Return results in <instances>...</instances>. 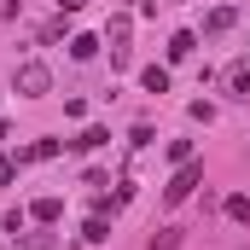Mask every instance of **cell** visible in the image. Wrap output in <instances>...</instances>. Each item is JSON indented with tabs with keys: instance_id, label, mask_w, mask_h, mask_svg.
<instances>
[{
	"instance_id": "obj_12",
	"label": "cell",
	"mask_w": 250,
	"mask_h": 250,
	"mask_svg": "<svg viewBox=\"0 0 250 250\" xmlns=\"http://www.w3.org/2000/svg\"><path fill=\"white\" fill-rule=\"evenodd\" d=\"M105 140H111L105 128H87V134H82V140H70V146H76V151H93V146H105Z\"/></svg>"
},
{
	"instance_id": "obj_11",
	"label": "cell",
	"mask_w": 250,
	"mask_h": 250,
	"mask_svg": "<svg viewBox=\"0 0 250 250\" xmlns=\"http://www.w3.org/2000/svg\"><path fill=\"white\" fill-rule=\"evenodd\" d=\"M227 215H233V221H245V227H250V192H239V198H227Z\"/></svg>"
},
{
	"instance_id": "obj_8",
	"label": "cell",
	"mask_w": 250,
	"mask_h": 250,
	"mask_svg": "<svg viewBox=\"0 0 250 250\" xmlns=\"http://www.w3.org/2000/svg\"><path fill=\"white\" fill-rule=\"evenodd\" d=\"M181 239H187L181 227H163V233H157V239H151V245H146V250H181Z\"/></svg>"
},
{
	"instance_id": "obj_14",
	"label": "cell",
	"mask_w": 250,
	"mask_h": 250,
	"mask_svg": "<svg viewBox=\"0 0 250 250\" xmlns=\"http://www.w3.org/2000/svg\"><path fill=\"white\" fill-rule=\"evenodd\" d=\"M12 175H18V163H12V157H0V187H6Z\"/></svg>"
},
{
	"instance_id": "obj_3",
	"label": "cell",
	"mask_w": 250,
	"mask_h": 250,
	"mask_svg": "<svg viewBox=\"0 0 250 250\" xmlns=\"http://www.w3.org/2000/svg\"><path fill=\"white\" fill-rule=\"evenodd\" d=\"M233 23H239V12H233V6H215V12L204 18V35H227Z\"/></svg>"
},
{
	"instance_id": "obj_6",
	"label": "cell",
	"mask_w": 250,
	"mask_h": 250,
	"mask_svg": "<svg viewBox=\"0 0 250 250\" xmlns=\"http://www.w3.org/2000/svg\"><path fill=\"white\" fill-rule=\"evenodd\" d=\"M227 87H233V99H250V64H233Z\"/></svg>"
},
{
	"instance_id": "obj_7",
	"label": "cell",
	"mask_w": 250,
	"mask_h": 250,
	"mask_svg": "<svg viewBox=\"0 0 250 250\" xmlns=\"http://www.w3.org/2000/svg\"><path fill=\"white\" fill-rule=\"evenodd\" d=\"M192 47H198V35H187V29H181V35L169 41V59H175V64H181V59H192Z\"/></svg>"
},
{
	"instance_id": "obj_5",
	"label": "cell",
	"mask_w": 250,
	"mask_h": 250,
	"mask_svg": "<svg viewBox=\"0 0 250 250\" xmlns=\"http://www.w3.org/2000/svg\"><path fill=\"white\" fill-rule=\"evenodd\" d=\"M29 215H35V221H59L64 204H59V198H35V204H29Z\"/></svg>"
},
{
	"instance_id": "obj_15",
	"label": "cell",
	"mask_w": 250,
	"mask_h": 250,
	"mask_svg": "<svg viewBox=\"0 0 250 250\" xmlns=\"http://www.w3.org/2000/svg\"><path fill=\"white\" fill-rule=\"evenodd\" d=\"M82 6H87V0H64V12H82Z\"/></svg>"
},
{
	"instance_id": "obj_10",
	"label": "cell",
	"mask_w": 250,
	"mask_h": 250,
	"mask_svg": "<svg viewBox=\"0 0 250 250\" xmlns=\"http://www.w3.org/2000/svg\"><path fill=\"white\" fill-rule=\"evenodd\" d=\"M146 93H169V70H163V64L146 70Z\"/></svg>"
},
{
	"instance_id": "obj_2",
	"label": "cell",
	"mask_w": 250,
	"mask_h": 250,
	"mask_svg": "<svg viewBox=\"0 0 250 250\" xmlns=\"http://www.w3.org/2000/svg\"><path fill=\"white\" fill-rule=\"evenodd\" d=\"M204 181V163H181L175 169V181L163 187V204H181V198H192V187Z\"/></svg>"
},
{
	"instance_id": "obj_13",
	"label": "cell",
	"mask_w": 250,
	"mask_h": 250,
	"mask_svg": "<svg viewBox=\"0 0 250 250\" xmlns=\"http://www.w3.org/2000/svg\"><path fill=\"white\" fill-rule=\"evenodd\" d=\"M82 239H87V245H105V239H111V227H105V221H87V233H82Z\"/></svg>"
},
{
	"instance_id": "obj_1",
	"label": "cell",
	"mask_w": 250,
	"mask_h": 250,
	"mask_svg": "<svg viewBox=\"0 0 250 250\" xmlns=\"http://www.w3.org/2000/svg\"><path fill=\"white\" fill-rule=\"evenodd\" d=\"M47 87H53V70H47V64H41V59L18 64V93H23V99H41Z\"/></svg>"
},
{
	"instance_id": "obj_4",
	"label": "cell",
	"mask_w": 250,
	"mask_h": 250,
	"mask_svg": "<svg viewBox=\"0 0 250 250\" xmlns=\"http://www.w3.org/2000/svg\"><path fill=\"white\" fill-rule=\"evenodd\" d=\"M47 157H59V140H35L29 151H18V163H47Z\"/></svg>"
},
{
	"instance_id": "obj_9",
	"label": "cell",
	"mask_w": 250,
	"mask_h": 250,
	"mask_svg": "<svg viewBox=\"0 0 250 250\" xmlns=\"http://www.w3.org/2000/svg\"><path fill=\"white\" fill-rule=\"evenodd\" d=\"M93 53H99L93 35H70V59H93Z\"/></svg>"
}]
</instances>
